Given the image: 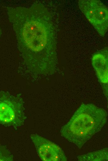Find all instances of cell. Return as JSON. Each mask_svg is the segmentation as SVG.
<instances>
[{
	"instance_id": "1",
	"label": "cell",
	"mask_w": 108,
	"mask_h": 161,
	"mask_svg": "<svg viewBox=\"0 0 108 161\" xmlns=\"http://www.w3.org/2000/svg\"><path fill=\"white\" fill-rule=\"evenodd\" d=\"M7 11L27 68L36 74H53L57 63V42L49 11L41 3L29 7H8Z\"/></svg>"
},
{
	"instance_id": "6",
	"label": "cell",
	"mask_w": 108,
	"mask_h": 161,
	"mask_svg": "<svg viewBox=\"0 0 108 161\" xmlns=\"http://www.w3.org/2000/svg\"><path fill=\"white\" fill-rule=\"evenodd\" d=\"M108 48L106 47L95 53L92 59V65L100 82L103 85L108 82Z\"/></svg>"
},
{
	"instance_id": "8",
	"label": "cell",
	"mask_w": 108,
	"mask_h": 161,
	"mask_svg": "<svg viewBox=\"0 0 108 161\" xmlns=\"http://www.w3.org/2000/svg\"><path fill=\"white\" fill-rule=\"evenodd\" d=\"M13 160V157L12 154L6 148L0 146V161Z\"/></svg>"
},
{
	"instance_id": "7",
	"label": "cell",
	"mask_w": 108,
	"mask_h": 161,
	"mask_svg": "<svg viewBox=\"0 0 108 161\" xmlns=\"http://www.w3.org/2000/svg\"><path fill=\"white\" fill-rule=\"evenodd\" d=\"M108 148L90 152L78 156L80 161H106L108 160Z\"/></svg>"
},
{
	"instance_id": "2",
	"label": "cell",
	"mask_w": 108,
	"mask_h": 161,
	"mask_svg": "<svg viewBox=\"0 0 108 161\" xmlns=\"http://www.w3.org/2000/svg\"><path fill=\"white\" fill-rule=\"evenodd\" d=\"M107 113L92 103L83 104L61 128V136L81 148L106 124Z\"/></svg>"
},
{
	"instance_id": "5",
	"label": "cell",
	"mask_w": 108,
	"mask_h": 161,
	"mask_svg": "<svg viewBox=\"0 0 108 161\" xmlns=\"http://www.w3.org/2000/svg\"><path fill=\"white\" fill-rule=\"evenodd\" d=\"M37 153L43 161H66L65 154L58 146L49 140L37 134L30 136Z\"/></svg>"
},
{
	"instance_id": "3",
	"label": "cell",
	"mask_w": 108,
	"mask_h": 161,
	"mask_svg": "<svg viewBox=\"0 0 108 161\" xmlns=\"http://www.w3.org/2000/svg\"><path fill=\"white\" fill-rule=\"evenodd\" d=\"M24 101L20 94L0 91V125L15 129L23 125L27 118Z\"/></svg>"
},
{
	"instance_id": "4",
	"label": "cell",
	"mask_w": 108,
	"mask_h": 161,
	"mask_svg": "<svg viewBox=\"0 0 108 161\" xmlns=\"http://www.w3.org/2000/svg\"><path fill=\"white\" fill-rule=\"evenodd\" d=\"M79 8L98 34L105 36L108 27V8L98 0H79Z\"/></svg>"
},
{
	"instance_id": "9",
	"label": "cell",
	"mask_w": 108,
	"mask_h": 161,
	"mask_svg": "<svg viewBox=\"0 0 108 161\" xmlns=\"http://www.w3.org/2000/svg\"><path fill=\"white\" fill-rule=\"evenodd\" d=\"M1 28L0 27V37H1Z\"/></svg>"
}]
</instances>
